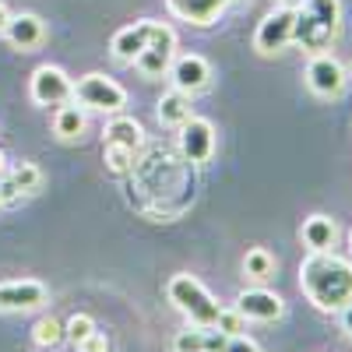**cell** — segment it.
I'll list each match as a JSON object with an SVG mask.
<instances>
[{
	"instance_id": "obj_1",
	"label": "cell",
	"mask_w": 352,
	"mask_h": 352,
	"mask_svg": "<svg viewBox=\"0 0 352 352\" xmlns=\"http://www.w3.org/2000/svg\"><path fill=\"white\" fill-rule=\"evenodd\" d=\"M127 180L134 212H141L148 222H176L197 194L194 162H187L180 148H166V144L141 152Z\"/></svg>"
},
{
	"instance_id": "obj_2",
	"label": "cell",
	"mask_w": 352,
	"mask_h": 352,
	"mask_svg": "<svg viewBox=\"0 0 352 352\" xmlns=\"http://www.w3.org/2000/svg\"><path fill=\"white\" fill-rule=\"evenodd\" d=\"M300 289L317 310H345L352 303V261L335 250H310L300 264Z\"/></svg>"
},
{
	"instance_id": "obj_3",
	"label": "cell",
	"mask_w": 352,
	"mask_h": 352,
	"mask_svg": "<svg viewBox=\"0 0 352 352\" xmlns=\"http://www.w3.org/2000/svg\"><path fill=\"white\" fill-rule=\"evenodd\" d=\"M342 36V4L338 0H303L296 8L292 43L307 53H328Z\"/></svg>"
},
{
	"instance_id": "obj_4",
	"label": "cell",
	"mask_w": 352,
	"mask_h": 352,
	"mask_svg": "<svg viewBox=\"0 0 352 352\" xmlns=\"http://www.w3.org/2000/svg\"><path fill=\"white\" fill-rule=\"evenodd\" d=\"M166 296H169V303L180 310L184 317H187V324H194V328H212L215 324V317H219V303H215V296L208 289H204L194 275H187V272H180V275H173L169 282H166Z\"/></svg>"
},
{
	"instance_id": "obj_5",
	"label": "cell",
	"mask_w": 352,
	"mask_h": 352,
	"mask_svg": "<svg viewBox=\"0 0 352 352\" xmlns=\"http://www.w3.org/2000/svg\"><path fill=\"white\" fill-rule=\"evenodd\" d=\"M74 102L96 113H120L127 106V92L106 74H85L74 81Z\"/></svg>"
},
{
	"instance_id": "obj_6",
	"label": "cell",
	"mask_w": 352,
	"mask_h": 352,
	"mask_svg": "<svg viewBox=\"0 0 352 352\" xmlns=\"http://www.w3.org/2000/svg\"><path fill=\"white\" fill-rule=\"evenodd\" d=\"M173 60H176V32H173L166 21H152L148 46L141 50V56L134 60V67H138L144 78H162V74H169Z\"/></svg>"
},
{
	"instance_id": "obj_7",
	"label": "cell",
	"mask_w": 352,
	"mask_h": 352,
	"mask_svg": "<svg viewBox=\"0 0 352 352\" xmlns=\"http://www.w3.org/2000/svg\"><path fill=\"white\" fill-rule=\"evenodd\" d=\"M28 96H32L36 106H64L74 99V81L67 78L64 67L56 64H43L32 71L28 78Z\"/></svg>"
},
{
	"instance_id": "obj_8",
	"label": "cell",
	"mask_w": 352,
	"mask_h": 352,
	"mask_svg": "<svg viewBox=\"0 0 352 352\" xmlns=\"http://www.w3.org/2000/svg\"><path fill=\"white\" fill-rule=\"evenodd\" d=\"M292 28H296V8H278L272 14H264V21L254 32V50L261 56H275L292 43Z\"/></svg>"
},
{
	"instance_id": "obj_9",
	"label": "cell",
	"mask_w": 352,
	"mask_h": 352,
	"mask_svg": "<svg viewBox=\"0 0 352 352\" xmlns=\"http://www.w3.org/2000/svg\"><path fill=\"white\" fill-rule=\"evenodd\" d=\"M50 303V289L39 278H8L0 282V314H28Z\"/></svg>"
},
{
	"instance_id": "obj_10",
	"label": "cell",
	"mask_w": 352,
	"mask_h": 352,
	"mask_svg": "<svg viewBox=\"0 0 352 352\" xmlns=\"http://www.w3.org/2000/svg\"><path fill=\"white\" fill-rule=\"evenodd\" d=\"M345 67L338 56L331 53H314L310 56V64H307V85H310V92L320 96V99H338L345 92Z\"/></svg>"
},
{
	"instance_id": "obj_11",
	"label": "cell",
	"mask_w": 352,
	"mask_h": 352,
	"mask_svg": "<svg viewBox=\"0 0 352 352\" xmlns=\"http://www.w3.org/2000/svg\"><path fill=\"white\" fill-rule=\"evenodd\" d=\"M180 152L194 166L212 162V155H215V124L204 120V116H190V120L180 127Z\"/></svg>"
},
{
	"instance_id": "obj_12",
	"label": "cell",
	"mask_w": 352,
	"mask_h": 352,
	"mask_svg": "<svg viewBox=\"0 0 352 352\" xmlns=\"http://www.w3.org/2000/svg\"><path fill=\"white\" fill-rule=\"evenodd\" d=\"M169 78H173V88H180V92H187V96H197L212 85V64L197 53L176 56L173 67H169Z\"/></svg>"
},
{
	"instance_id": "obj_13",
	"label": "cell",
	"mask_w": 352,
	"mask_h": 352,
	"mask_svg": "<svg viewBox=\"0 0 352 352\" xmlns=\"http://www.w3.org/2000/svg\"><path fill=\"white\" fill-rule=\"evenodd\" d=\"M236 310L243 314V320H261V324H268V320H278L285 314V303L282 296H275V292L268 289H243L236 296Z\"/></svg>"
},
{
	"instance_id": "obj_14",
	"label": "cell",
	"mask_w": 352,
	"mask_h": 352,
	"mask_svg": "<svg viewBox=\"0 0 352 352\" xmlns=\"http://www.w3.org/2000/svg\"><path fill=\"white\" fill-rule=\"evenodd\" d=\"M4 36H8V43H11L14 50L32 53V50H39V46L46 43V21H43L39 14H32V11L11 14V21H8V28H4Z\"/></svg>"
},
{
	"instance_id": "obj_15",
	"label": "cell",
	"mask_w": 352,
	"mask_h": 352,
	"mask_svg": "<svg viewBox=\"0 0 352 352\" xmlns=\"http://www.w3.org/2000/svg\"><path fill=\"white\" fill-rule=\"evenodd\" d=\"M229 4H236V0H166V11H169L173 18L187 21V25L204 28V25L219 21V14H222Z\"/></svg>"
},
{
	"instance_id": "obj_16",
	"label": "cell",
	"mask_w": 352,
	"mask_h": 352,
	"mask_svg": "<svg viewBox=\"0 0 352 352\" xmlns=\"http://www.w3.org/2000/svg\"><path fill=\"white\" fill-rule=\"evenodd\" d=\"M148 32H152V21H134V25H124L120 32L113 36L109 43V53H113V60H120V64H134L141 50L148 46Z\"/></svg>"
},
{
	"instance_id": "obj_17",
	"label": "cell",
	"mask_w": 352,
	"mask_h": 352,
	"mask_svg": "<svg viewBox=\"0 0 352 352\" xmlns=\"http://www.w3.org/2000/svg\"><path fill=\"white\" fill-rule=\"evenodd\" d=\"M102 141L124 144V148H131V152H144V127L134 120V116L113 113V120L102 127Z\"/></svg>"
},
{
	"instance_id": "obj_18",
	"label": "cell",
	"mask_w": 352,
	"mask_h": 352,
	"mask_svg": "<svg viewBox=\"0 0 352 352\" xmlns=\"http://www.w3.org/2000/svg\"><path fill=\"white\" fill-rule=\"evenodd\" d=\"M155 116H159L162 127H176V131H180L190 116H194V113H190V96L180 92V88H173V92H166V96L159 99Z\"/></svg>"
},
{
	"instance_id": "obj_19",
	"label": "cell",
	"mask_w": 352,
	"mask_h": 352,
	"mask_svg": "<svg viewBox=\"0 0 352 352\" xmlns=\"http://www.w3.org/2000/svg\"><path fill=\"white\" fill-rule=\"evenodd\" d=\"M300 236H303V243H307L310 250H335V243H338V226H335V219H328V215H310V219L303 222V229H300Z\"/></svg>"
},
{
	"instance_id": "obj_20",
	"label": "cell",
	"mask_w": 352,
	"mask_h": 352,
	"mask_svg": "<svg viewBox=\"0 0 352 352\" xmlns=\"http://www.w3.org/2000/svg\"><path fill=\"white\" fill-rule=\"evenodd\" d=\"M85 127H88V120H85V109L74 102H64L60 109L53 113V134L60 138V141H81V134H85Z\"/></svg>"
},
{
	"instance_id": "obj_21",
	"label": "cell",
	"mask_w": 352,
	"mask_h": 352,
	"mask_svg": "<svg viewBox=\"0 0 352 352\" xmlns=\"http://www.w3.org/2000/svg\"><path fill=\"white\" fill-rule=\"evenodd\" d=\"M32 342H36V349H43V352H53V349H60L64 342H67V335H64V324L56 317H39L36 320V328H32Z\"/></svg>"
},
{
	"instance_id": "obj_22",
	"label": "cell",
	"mask_w": 352,
	"mask_h": 352,
	"mask_svg": "<svg viewBox=\"0 0 352 352\" xmlns=\"http://www.w3.org/2000/svg\"><path fill=\"white\" fill-rule=\"evenodd\" d=\"M243 275L250 278V282H268L272 275H275V257L264 250V247H250L247 254H243Z\"/></svg>"
},
{
	"instance_id": "obj_23",
	"label": "cell",
	"mask_w": 352,
	"mask_h": 352,
	"mask_svg": "<svg viewBox=\"0 0 352 352\" xmlns=\"http://www.w3.org/2000/svg\"><path fill=\"white\" fill-rule=\"evenodd\" d=\"M138 155H141V152H131V148H124V144L102 141V162H106V169H109L113 176H127V173L134 169Z\"/></svg>"
},
{
	"instance_id": "obj_24",
	"label": "cell",
	"mask_w": 352,
	"mask_h": 352,
	"mask_svg": "<svg viewBox=\"0 0 352 352\" xmlns=\"http://www.w3.org/2000/svg\"><path fill=\"white\" fill-rule=\"evenodd\" d=\"M8 176L14 180V187H18L21 194H36V190L43 187V169H39L36 162H18L14 169H8Z\"/></svg>"
},
{
	"instance_id": "obj_25",
	"label": "cell",
	"mask_w": 352,
	"mask_h": 352,
	"mask_svg": "<svg viewBox=\"0 0 352 352\" xmlns=\"http://www.w3.org/2000/svg\"><path fill=\"white\" fill-rule=\"evenodd\" d=\"M173 352H208V328H184L173 338Z\"/></svg>"
},
{
	"instance_id": "obj_26",
	"label": "cell",
	"mask_w": 352,
	"mask_h": 352,
	"mask_svg": "<svg viewBox=\"0 0 352 352\" xmlns=\"http://www.w3.org/2000/svg\"><path fill=\"white\" fill-rule=\"evenodd\" d=\"M92 331H96V320L88 317V314H71V317H67V324H64V335H67L71 345H78L81 338H88Z\"/></svg>"
},
{
	"instance_id": "obj_27",
	"label": "cell",
	"mask_w": 352,
	"mask_h": 352,
	"mask_svg": "<svg viewBox=\"0 0 352 352\" xmlns=\"http://www.w3.org/2000/svg\"><path fill=\"white\" fill-rule=\"evenodd\" d=\"M243 324H247L243 314L232 307V310H219V317H215V324H212V328L222 331L226 338H232V335H243Z\"/></svg>"
},
{
	"instance_id": "obj_28",
	"label": "cell",
	"mask_w": 352,
	"mask_h": 352,
	"mask_svg": "<svg viewBox=\"0 0 352 352\" xmlns=\"http://www.w3.org/2000/svg\"><path fill=\"white\" fill-rule=\"evenodd\" d=\"M74 349H78V352H109V338H106L102 331H92L88 338H81Z\"/></svg>"
},
{
	"instance_id": "obj_29",
	"label": "cell",
	"mask_w": 352,
	"mask_h": 352,
	"mask_svg": "<svg viewBox=\"0 0 352 352\" xmlns=\"http://www.w3.org/2000/svg\"><path fill=\"white\" fill-rule=\"evenodd\" d=\"M222 352H261V345L254 338H247V335H232V338H226Z\"/></svg>"
},
{
	"instance_id": "obj_30",
	"label": "cell",
	"mask_w": 352,
	"mask_h": 352,
	"mask_svg": "<svg viewBox=\"0 0 352 352\" xmlns=\"http://www.w3.org/2000/svg\"><path fill=\"white\" fill-rule=\"evenodd\" d=\"M18 197H21V190L14 187V180L4 173V176H0V204H14Z\"/></svg>"
},
{
	"instance_id": "obj_31",
	"label": "cell",
	"mask_w": 352,
	"mask_h": 352,
	"mask_svg": "<svg viewBox=\"0 0 352 352\" xmlns=\"http://www.w3.org/2000/svg\"><path fill=\"white\" fill-rule=\"evenodd\" d=\"M338 314H342V328H345V331L352 335V303H349L345 310H338Z\"/></svg>"
},
{
	"instance_id": "obj_32",
	"label": "cell",
	"mask_w": 352,
	"mask_h": 352,
	"mask_svg": "<svg viewBox=\"0 0 352 352\" xmlns=\"http://www.w3.org/2000/svg\"><path fill=\"white\" fill-rule=\"evenodd\" d=\"M8 21H11V11H8V4H4V0H0V36H4Z\"/></svg>"
},
{
	"instance_id": "obj_33",
	"label": "cell",
	"mask_w": 352,
	"mask_h": 352,
	"mask_svg": "<svg viewBox=\"0 0 352 352\" xmlns=\"http://www.w3.org/2000/svg\"><path fill=\"white\" fill-rule=\"evenodd\" d=\"M278 4H282V8H300L303 0H278Z\"/></svg>"
},
{
	"instance_id": "obj_34",
	"label": "cell",
	"mask_w": 352,
	"mask_h": 352,
	"mask_svg": "<svg viewBox=\"0 0 352 352\" xmlns=\"http://www.w3.org/2000/svg\"><path fill=\"white\" fill-rule=\"evenodd\" d=\"M8 173V159H4V152H0V176Z\"/></svg>"
},
{
	"instance_id": "obj_35",
	"label": "cell",
	"mask_w": 352,
	"mask_h": 352,
	"mask_svg": "<svg viewBox=\"0 0 352 352\" xmlns=\"http://www.w3.org/2000/svg\"><path fill=\"white\" fill-rule=\"evenodd\" d=\"M349 247H352V229H349Z\"/></svg>"
}]
</instances>
